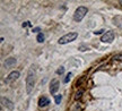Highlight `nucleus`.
I'll list each match as a JSON object with an SVG mask.
<instances>
[{
    "instance_id": "f257e3e1",
    "label": "nucleus",
    "mask_w": 122,
    "mask_h": 111,
    "mask_svg": "<svg viewBox=\"0 0 122 111\" xmlns=\"http://www.w3.org/2000/svg\"><path fill=\"white\" fill-rule=\"evenodd\" d=\"M35 85V73L33 69H30L28 70V74H27L26 77V92L27 94L32 93V91L34 89Z\"/></svg>"
},
{
    "instance_id": "f03ea898",
    "label": "nucleus",
    "mask_w": 122,
    "mask_h": 111,
    "mask_svg": "<svg viewBox=\"0 0 122 111\" xmlns=\"http://www.w3.org/2000/svg\"><path fill=\"white\" fill-rule=\"evenodd\" d=\"M87 14V8L84 7V6H80L78 8L75 10V14H74V19L76 22H81L83 18L86 16Z\"/></svg>"
},
{
    "instance_id": "7ed1b4c3",
    "label": "nucleus",
    "mask_w": 122,
    "mask_h": 111,
    "mask_svg": "<svg viewBox=\"0 0 122 111\" xmlns=\"http://www.w3.org/2000/svg\"><path fill=\"white\" fill-rule=\"evenodd\" d=\"M77 36H78V33H76V32H70L68 34H66L63 35L62 37L59 39V43L60 44H67V43H69V42H72L77 39Z\"/></svg>"
},
{
    "instance_id": "20e7f679",
    "label": "nucleus",
    "mask_w": 122,
    "mask_h": 111,
    "mask_svg": "<svg viewBox=\"0 0 122 111\" xmlns=\"http://www.w3.org/2000/svg\"><path fill=\"white\" fill-rule=\"evenodd\" d=\"M113 40H114V33L111 31L105 32L103 36H102V39H101V41L104 42V43H111Z\"/></svg>"
},
{
    "instance_id": "39448f33",
    "label": "nucleus",
    "mask_w": 122,
    "mask_h": 111,
    "mask_svg": "<svg viewBox=\"0 0 122 111\" xmlns=\"http://www.w3.org/2000/svg\"><path fill=\"white\" fill-rule=\"evenodd\" d=\"M18 77H19V71L14 70V71H11L6 78H5V83L9 84V83H11V82H14V80H16Z\"/></svg>"
},
{
    "instance_id": "423d86ee",
    "label": "nucleus",
    "mask_w": 122,
    "mask_h": 111,
    "mask_svg": "<svg viewBox=\"0 0 122 111\" xmlns=\"http://www.w3.org/2000/svg\"><path fill=\"white\" fill-rule=\"evenodd\" d=\"M59 86H60V84H59V82H58L57 79L51 80V84H50V93L56 94L57 91L59 90Z\"/></svg>"
},
{
    "instance_id": "0eeeda50",
    "label": "nucleus",
    "mask_w": 122,
    "mask_h": 111,
    "mask_svg": "<svg viewBox=\"0 0 122 111\" xmlns=\"http://www.w3.org/2000/svg\"><path fill=\"white\" fill-rule=\"evenodd\" d=\"M1 103H2V106H5L6 108H8L9 110H13L14 109V103L10 101V100H8L7 98H1Z\"/></svg>"
},
{
    "instance_id": "6e6552de",
    "label": "nucleus",
    "mask_w": 122,
    "mask_h": 111,
    "mask_svg": "<svg viewBox=\"0 0 122 111\" xmlns=\"http://www.w3.org/2000/svg\"><path fill=\"white\" fill-rule=\"evenodd\" d=\"M48 104H50V100L46 96H42V98L39 100V106L40 107H46Z\"/></svg>"
},
{
    "instance_id": "1a4fd4ad",
    "label": "nucleus",
    "mask_w": 122,
    "mask_h": 111,
    "mask_svg": "<svg viewBox=\"0 0 122 111\" xmlns=\"http://www.w3.org/2000/svg\"><path fill=\"white\" fill-rule=\"evenodd\" d=\"M16 63V59L15 58H8V59H6V61H5V67H11L14 66Z\"/></svg>"
},
{
    "instance_id": "9d476101",
    "label": "nucleus",
    "mask_w": 122,
    "mask_h": 111,
    "mask_svg": "<svg viewBox=\"0 0 122 111\" xmlns=\"http://www.w3.org/2000/svg\"><path fill=\"white\" fill-rule=\"evenodd\" d=\"M83 94H84L83 90H78V91L76 92V94H75V100H79V99L83 96Z\"/></svg>"
},
{
    "instance_id": "9b49d317",
    "label": "nucleus",
    "mask_w": 122,
    "mask_h": 111,
    "mask_svg": "<svg viewBox=\"0 0 122 111\" xmlns=\"http://www.w3.org/2000/svg\"><path fill=\"white\" fill-rule=\"evenodd\" d=\"M44 39H45V37H44V34H43V33H39V34H37L36 40H37V42H39V43H42V42H44Z\"/></svg>"
},
{
    "instance_id": "f8f14e48",
    "label": "nucleus",
    "mask_w": 122,
    "mask_h": 111,
    "mask_svg": "<svg viewBox=\"0 0 122 111\" xmlns=\"http://www.w3.org/2000/svg\"><path fill=\"white\" fill-rule=\"evenodd\" d=\"M113 60H117V61H121L122 60V53H118L113 56Z\"/></svg>"
},
{
    "instance_id": "ddd939ff",
    "label": "nucleus",
    "mask_w": 122,
    "mask_h": 111,
    "mask_svg": "<svg viewBox=\"0 0 122 111\" xmlns=\"http://www.w3.org/2000/svg\"><path fill=\"white\" fill-rule=\"evenodd\" d=\"M71 76H72V74H71V73H68L67 76H66V78L63 79V82H65V83H68V82L70 80V78H71Z\"/></svg>"
},
{
    "instance_id": "4468645a",
    "label": "nucleus",
    "mask_w": 122,
    "mask_h": 111,
    "mask_svg": "<svg viewBox=\"0 0 122 111\" xmlns=\"http://www.w3.org/2000/svg\"><path fill=\"white\" fill-rule=\"evenodd\" d=\"M54 100H56V103H57V104H60L61 100H62V96H61L60 94H59V95H56V99H54Z\"/></svg>"
},
{
    "instance_id": "2eb2a0df",
    "label": "nucleus",
    "mask_w": 122,
    "mask_h": 111,
    "mask_svg": "<svg viewBox=\"0 0 122 111\" xmlns=\"http://www.w3.org/2000/svg\"><path fill=\"white\" fill-rule=\"evenodd\" d=\"M63 73H65V68H63V67H60L57 70V74H59V75H62Z\"/></svg>"
},
{
    "instance_id": "dca6fc26",
    "label": "nucleus",
    "mask_w": 122,
    "mask_h": 111,
    "mask_svg": "<svg viewBox=\"0 0 122 111\" xmlns=\"http://www.w3.org/2000/svg\"><path fill=\"white\" fill-rule=\"evenodd\" d=\"M103 32H104V30H100V31H95L94 34H95V35H98V34H102Z\"/></svg>"
},
{
    "instance_id": "f3484780",
    "label": "nucleus",
    "mask_w": 122,
    "mask_h": 111,
    "mask_svg": "<svg viewBox=\"0 0 122 111\" xmlns=\"http://www.w3.org/2000/svg\"><path fill=\"white\" fill-rule=\"evenodd\" d=\"M23 27H27V26H30V22H25V23H23Z\"/></svg>"
},
{
    "instance_id": "a211bd4d",
    "label": "nucleus",
    "mask_w": 122,
    "mask_h": 111,
    "mask_svg": "<svg viewBox=\"0 0 122 111\" xmlns=\"http://www.w3.org/2000/svg\"><path fill=\"white\" fill-rule=\"evenodd\" d=\"M40 30H41V28H40V27H35V28H33V32H40Z\"/></svg>"
},
{
    "instance_id": "6ab92c4d",
    "label": "nucleus",
    "mask_w": 122,
    "mask_h": 111,
    "mask_svg": "<svg viewBox=\"0 0 122 111\" xmlns=\"http://www.w3.org/2000/svg\"><path fill=\"white\" fill-rule=\"evenodd\" d=\"M80 51H85V47H81V48H80Z\"/></svg>"
}]
</instances>
